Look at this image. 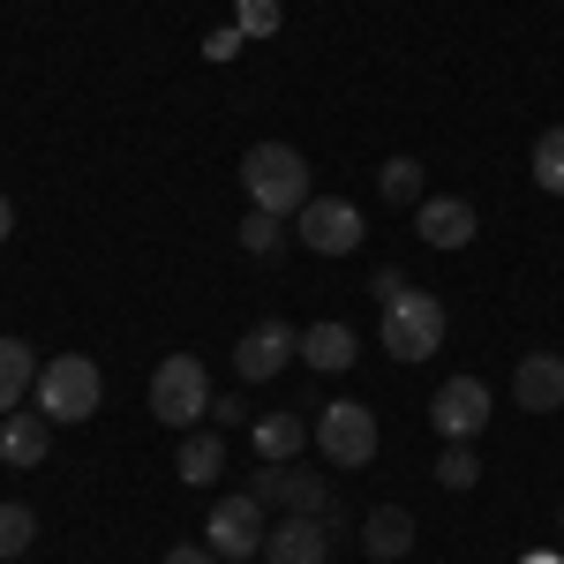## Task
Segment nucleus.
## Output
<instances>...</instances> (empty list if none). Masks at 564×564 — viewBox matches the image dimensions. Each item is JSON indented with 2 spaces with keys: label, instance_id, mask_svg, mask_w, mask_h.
Listing matches in <instances>:
<instances>
[{
  "label": "nucleus",
  "instance_id": "nucleus-1",
  "mask_svg": "<svg viewBox=\"0 0 564 564\" xmlns=\"http://www.w3.org/2000/svg\"><path fill=\"white\" fill-rule=\"evenodd\" d=\"M241 188H249V204H257V212H271V218L302 212V204H308L302 151H294V143H257V151L241 159Z\"/></svg>",
  "mask_w": 564,
  "mask_h": 564
},
{
  "label": "nucleus",
  "instance_id": "nucleus-2",
  "mask_svg": "<svg viewBox=\"0 0 564 564\" xmlns=\"http://www.w3.org/2000/svg\"><path fill=\"white\" fill-rule=\"evenodd\" d=\"M31 391H39V414H45V422H90V414H98V399H106V377H98V361H90V354H53Z\"/></svg>",
  "mask_w": 564,
  "mask_h": 564
},
{
  "label": "nucleus",
  "instance_id": "nucleus-3",
  "mask_svg": "<svg viewBox=\"0 0 564 564\" xmlns=\"http://www.w3.org/2000/svg\"><path fill=\"white\" fill-rule=\"evenodd\" d=\"M212 369L196 361V354H166L159 361V377H151V414L166 422V430H196L204 414H212Z\"/></svg>",
  "mask_w": 564,
  "mask_h": 564
},
{
  "label": "nucleus",
  "instance_id": "nucleus-4",
  "mask_svg": "<svg viewBox=\"0 0 564 564\" xmlns=\"http://www.w3.org/2000/svg\"><path fill=\"white\" fill-rule=\"evenodd\" d=\"M377 316H384V354L391 361H430V354L444 347V302L422 294V286H406V294L384 302Z\"/></svg>",
  "mask_w": 564,
  "mask_h": 564
},
{
  "label": "nucleus",
  "instance_id": "nucleus-5",
  "mask_svg": "<svg viewBox=\"0 0 564 564\" xmlns=\"http://www.w3.org/2000/svg\"><path fill=\"white\" fill-rule=\"evenodd\" d=\"M308 444L324 452V467H369L377 459V414L361 399H332L316 422H308Z\"/></svg>",
  "mask_w": 564,
  "mask_h": 564
},
{
  "label": "nucleus",
  "instance_id": "nucleus-6",
  "mask_svg": "<svg viewBox=\"0 0 564 564\" xmlns=\"http://www.w3.org/2000/svg\"><path fill=\"white\" fill-rule=\"evenodd\" d=\"M249 497H257V505H286V512H308V520H332V527H339V497H332V481L308 475V467H286V459H257Z\"/></svg>",
  "mask_w": 564,
  "mask_h": 564
},
{
  "label": "nucleus",
  "instance_id": "nucleus-7",
  "mask_svg": "<svg viewBox=\"0 0 564 564\" xmlns=\"http://www.w3.org/2000/svg\"><path fill=\"white\" fill-rule=\"evenodd\" d=\"M294 234L316 257H354L361 249V212H354L347 196H308L302 212H294Z\"/></svg>",
  "mask_w": 564,
  "mask_h": 564
},
{
  "label": "nucleus",
  "instance_id": "nucleus-8",
  "mask_svg": "<svg viewBox=\"0 0 564 564\" xmlns=\"http://www.w3.org/2000/svg\"><path fill=\"white\" fill-rule=\"evenodd\" d=\"M263 534H271V527H263V505L257 497H249V489H241V497H218L212 505V520H204V542H212L218 557H257L263 550Z\"/></svg>",
  "mask_w": 564,
  "mask_h": 564
},
{
  "label": "nucleus",
  "instance_id": "nucleus-9",
  "mask_svg": "<svg viewBox=\"0 0 564 564\" xmlns=\"http://www.w3.org/2000/svg\"><path fill=\"white\" fill-rule=\"evenodd\" d=\"M430 422L444 444H467L475 430H489V384L481 377H452V384L430 399Z\"/></svg>",
  "mask_w": 564,
  "mask_h": 564
},
{
  "label": "nucleus",
  "instance_id": "nucleus-10",
  "mask_svg": "<svg viewBox=\"0 0 564 564\" xmlns=\"http://www.w3.org/2000/svg\"><path fill=\"white\" fill-rule=\"evenodd\" d=\"M294 354H302V332H294V324H279V316H263V324H249V332H241L234 369H241L249 384H263V377H279Z\"/></svg>",
  "mask_w": 564,
  "mask_h": 564
},
{
  "label": "nucleus",
  "instance_id": "nucleus-11",
  "mask_svg": "<svg viewBox=\"0 0 564 564\" xmlns=\"http://www.w3.org/2000/svg\"><path fill=\"white\" fill-rule=\"evenodd\" d=\"M263 564H332V520L286 512V520L263 534Z\"/></svg>",
  "mask_w": 564,
  "mask_h": 564
},
{
  "label": "nucleus",
  "instance_id": "nucleus-12",
  "mask_svg": "<svg viewBox=\"0 0 564 564\" xmlns=\"http://www.w3.org/2000/svg\"><path fill=\"white\" fill-rule=\"evenodd\" d=\"M414 234H422L430 249H467V241H475V204H467V196H422V204H414Z\"/></svg>",
  "mask_w": 564,
  "mask_h": 564
},
{
  "label": "nucleus",
  "instance_id": "nucleus-13",
  "mask_svg": "<svg viewBox=\"0 0 564 564\" xmlns=\"http://www.w3.org/2000/svg\"><path fill=\"white\" fill-rule=\"evenodd\" d=\"M512 399L527 414H557L564 406V354H527L512 369Z\"/></svg>",
  "mask_w": 564,
  "mask_h": 564
},
{
  "label": "nucleus",
  "instance_id": "nucleus-14",
  "mask_svg": "<svg viewBox=\"0 0 564 564\" xmlns=\"http://www.w3.org/2000/svg\"><path fill=\"white\" fill-rule=\"evenodd\" d=\"M45 452H53V422H45V414H23V406H15V414L0 422V459H8V467H39Z\"/></svg>",
  "mask_w": 564,
  "mask_h": 564
},
{
  "label": "nucleus",
  "instance_id": "nucleus-15",
  "mask_svg": "<svg viewBox=\"0 0 564 564\" xmlns=\"http://www.w3.org/2000/svg\"><path fill=\"white\" fill-rule=\"evenodd\" d=\"M361 550H369V557H377V564L406 557V550H414V520H406L399 505H377V512L361 520Z\"/></svg>",
  "mask_w": 564,
  "mask_h": 564
},
{
  "label": "nucleus",
  "instance_id": "nucleus-16",
  "mask_svg": "<svg viewBox=\"0 0 564 564\" xmlns=\"http://www.w3.org/2000/svg\"><path fill=\"white\" fill-rule=\"evenodd\" d=\"M39 369H45V361L23 347V339H0V422L23 406V391L39 384Z\"/></svg>",
  "mask_w": 564,
  "mask_h": 564
},
{
  "label": "nucleus",
  "instance_id": "nucleus-17",
  "mask_svg": "<svg viewBox=\"0 0 564 564\" xmlns=\"http://www.w3.org/2000/svg\"><path fill=\"white\" fill-rule=\"evenodd\" d=\"M174 475L188 481V489H204V481L226 475V444H218V430H188V444H181Z\"/></svg>",
  "mask_w": 564,
  "mask_h": 564
},
{
  "label": "nucleus",
  "instance_id": "nucleus-18",
  "mask_svg": "<svg viewBox=\"0 0 564 564\" xmlns=\"http://www.w3.org/2000/svg\"><path fill=\"white\" fill-rule=\"evenodd\" d=\"M302 361L308 369H354V332L347 324H308L302 332Z\"/></svg>",
  "mask_w": 564,
  "mask_h": 564
},
{
  "label": "nucleus",
  "instance_id": "nucleus-19",
  "mask_svg": "<svg viewBox=\"0 0 564 564\" xmlns=\"http://www.w3.org/2000/svg\"><path fill=\"white\" fill-rule=\"evenodd\" d=\"M249 436H257V459H294V452L308 444V422L302 414H263Z\"/></svg>",
  "mask_w": 564,
  "mask_h": 564
},
{
  "label": "nucleus",
  "instance_id": "nucleus-20",
  "mask_svg": "<svg viewBox=\"0 0 564 564\" xmlns=\"http://www.w3.org/2000/svg\"><path fill=\"white\" fill-rule=\"evenodd\" d=\"M527 166H534V188H542V196H564V121L534 135V159H527Z\"/></svg>",
  "mask_w": 564,
  "mask_h": 564
},
{
  "label": "nucleus",
  "instance_id": "nucleus-21",
  "mask_svg": "<svg viewBox=\"0 0 564 564\" xmlns=\"http://www.w3.org/2000/svg\"><path fill=\"white\" fill-rule=\"evenodd\" d=\"M241 249H249V257H279V249H286V218L249 212L241 218Z\"/></svg>",
  "mask_w": 564,
  "mask_h": 564
},
{
  "label": "nucleus",
  "instance_id": "nucleus-22",
  "mask_svg": "<svg viewBox=\"0 0 564 564\" xmlns=\"http://www.w3.org/2000/svg\"><path fill=\"white\" fill-rule=\"evenodd\" d=\"M377 181H384V204H422V166L414 159H384Z\"/></svg>",
  "mask_w": 564,
  "mask_h": 564
},
{
  "label": "nucleus",
  "instance_id": "nucleus-23",
  "mask_svg": "<svg viewBox=\"0 0 564 564\" xmlns=\"http://www.w3.org/2000/svg\"><path fill=\"white\" fill-rule=\"evenodd\" d=\"M39 542V520H31V505H0V557H23Z\"/></svg>",
  "mask_w": 564,
  "mask_h": 564
},
{
  "label": "nucleus",
  "instance_id": "nucleus-24",
  "mask_svg": "<svg viewBox=\"0 0 564 564\" xmlns=\"http://www.w3.org/2000/svg\"><path fill=\"white\" fill-rule=\"evenodd\" d=\"M436 481H444V489H475V481H481V459L467 452V444H444V459H436Z\"/></svg>",
  "mask_w": 564,
  "mask_h": 564
},
{
  "label": "nucleus",
  "instance_id": "nucleus-25",
  "mask_svg": "<svg viewBox=\"0 0 564 564\" xmlns=\"http://www.w3.org/2000/svg\"><path fill=\"white\" fill-rule=\"evenodd\" d=\"M241 31L249 39H271L279 31V0H241Z\"/></svg>",
  "mask_w": 564,
  "mask_h": 564
},
{
  "label": "nucleus",
  "instance_id": "nucleus-26",
  "mask_svg": "<svg viewBox=\"0 0 564 564\" xmlns=\"http://www.w3.org/2000/svg\"><path fill=\"white\" fill-rule=\"evenodd\" d=\"M212 422H218V430H241V422H249V399H241V391L212 399Z\"/></svg>",
  "mask_w": 564,
  "mask_h": 564
},
{
  "label": "nucleus",
  "instance_id": "nucleus-27",
  "mask_svg": "<svg viewBox=\"0 0 564 564\" xmlns=\"http://www.w3.org/2000/svg\"><path fill=\"white\" fill-rule=\"evenodd\" d=\"M406 286H414V279H406V271H391V263L377 271V279H369V294H377V308H384V302H399Z\"/></svg>",
  "mask_w": 564,
  "mask_h": 564
},
{
  "label": "nucleus",
  "instance_id": "nucleus-28",
  "mask_svg": "<svg viewBox=\"0 0 564 564\" xmlns=\"http://www.w3.org/2000/svg\"><path fill=\"white\" fill-rule=\"evenodd\" d=\"M166 564H218L212 542H181V550H166Z\"/></svg>",
  "mask_w": 564,
  "mask_h": 564
},
{
  "label": "nucleus",
  "instance_id": "nucleus-29",
  "mask_svg": "<svg viewBox=\"0 0 564 564\" xmlns=\"http://www.w3.org/2000/svg\"><path fill=\"white\" fill-rule=\"evenodd\" d=\"M8 226H15V212H8V196H0V241H8Z\"/></svg>",
  "mask_w": 564,
  "mask_h": 564
},
{
  "label": "nucleus",
  "instance_id": "nucleus-30",
  "mask_svg": "<svg viewBox=\"0 0 564 564\" xmlns=\"http://www.w3.org/2000/svg\"><path fill=\"white\" fill-rule=\"evenodd\" d=\"M557 527H564V512H557Z\"/></svg>",
  "mask_w": 564,
  "mask_h": 564
}]
</instances>
